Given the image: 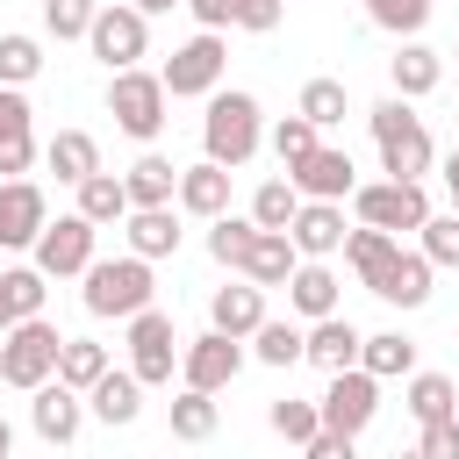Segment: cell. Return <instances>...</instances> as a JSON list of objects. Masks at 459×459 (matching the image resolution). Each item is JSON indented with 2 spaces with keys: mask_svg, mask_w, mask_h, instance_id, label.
<instances>
[{
  "mask_svg": "<svg viewBox=\"0 0 459 459\" xmlns=\"http://www.w3.org/2000/svg\"><path fill=\"white\" fill-rule=\"evenodd\" d=\"M359 366L380 373V380H409V373H416V337H402V330H373V337L359 344Z\"/></svg>",
  "mask_w": 459,
  "mask_h": 459,
  "instance_id": "31",
  "label": "cell"
},
{
  "mask_svg": "<svg viewBox=\"0 0 459 459\" xmlns=\"http://www.w3.org/2000/svg\"><path fill=\"white\" fill-rule=\"evenodd\" d=\"M7 452H14V430H7V416H0V459H7Z\"/></svg>",
  "mask_w": 459,
  "mask_h": 459,
  "instance_id": "53",
  "label": "cell"
},
{
  "mask_svg": "<svg viewBox=\"0 0 459 459\" xmlns=\"http://www.w3.org/2000/svg\"><path fill=\"white\" fill-rule=\"evenodd\" d=\"M230 165H215V158H201V165H179V208L186 215H201V222H215V215H230Z\"/></svg>",
  "mask_w": 459,
  "mask_h": 459,
  "instance_id": "18",
  "label": "cell"
},
{
  "mask_svg": "<svg viewBox=\"0 0 459 459\" xmlns=\"http://www.w3.org/2000/svg\"><path fill=\"white\" fill-rule=\"evenodd\" d=\"M359 344H366V330L351 323V316H316L308 323V366H323V373H344V366H359Z\"/></svg>",
  "mask_w": 459,
  "mask_h": 459,
  "instance_id": "19",
  "label": "cell"
},
{
  "mask_svg": "<svg viewBox=\"0 0 459 459\" xmlns=\"http://www.w3.org/2000/svg\"><path fill=\"white\" fill-rule=\"evenodd\" d=\"M280 14H287V0H244V7H237V29L273 36V29H280Z\"/></svg>",
  "mask_w": 459,
  "mask_h": 459,
  "instance_id": "47",
  "label": "cell"
},
{
  "mask_svg": "<svg viewBox=\"0 0 459 459\" xmlns=\"http://www.w3.org/2000/svg\"><path fill=\"white\" fill-rule=\"evenodd\" d=\"M72 194H79V201H72V208H79V215H86V222H100V230H108V222H122V215H129V186H122V179H115V172H86V179H79V186H72Z\"/></svg>",
  "mask_w": 459,
  "mask_h": 459,
  "instance_id": "30",
  "label": "cell"
},
{
  "mask_svg": "<svg viewBox=\"0 0 459 459\" xmlns=\"http://www.w3.org/2000/svg\"><path fill=\"white\" fill-rule=\"evenodd\" d=\"M179 337H172V316L165 308H136L129 316V373L143 380V387H172V373H179Z\"/></svg>",
  "mask_w": 459,
  "mask_h": 459,
  "instance_id": "8",
  "label": "cell"
},
{
  "mask_svg": "<svg viewBox=\"0 0 459 459\" xmlns=\"http://www.w3.org/2000/svg\"><path fill=\"white\" fill-rule=\"evenodd\" d=\"M129 7H143V14H172V7H186V0H129Z\"/></svg>",
  "mask_w": 459,
  "mask_h": 459,
  "instance_id": "52",
  "label": "cell"
},
{
  "mask_svg": "<svg viewBox=\"0 0 459 459\" xmlns=\"http://www.w3.org/2000/svg\"><path fill=\"white\" fill-rule=\"evenodd\" d=\"M222 72H230V43H222V29H201L165 57V93L172 100H208L222 86Z\"/></svg>",
  "mask_w": 459,
  "mask_h": 459,
  "instance_id": "6",
  "label": "cell"
},
{
  "mask_svg": "<svg viewBox=\"0 0 459 459\" xmlns=\"http://www.w3.org/2000/svg\"><path fill=\"white\" fill-rule=\"evenodd\" d=\"M452 57H459V50H452Z\"/></svg>",
  "mask_w": 459,
  "mask_h": 459,
  "instance_id": "54",
  "label": "cell"
},
{
  "mask_svg": "<svg viewBox=\"0 0 459 459\" xmlns=\"http://www.w3.org/2000/svg\"><path fill=\"white\" fill-rule=\"evenodd\" d=\"M43 222H50V201H43V186L22 172V179H0V251H29L36 237H43Z\"/></svg>",
  "mask_w": 459,
  "mask_h": 459,
  "instance_id": "14",
  "label": "cell"
},
{
  "mask_svg": "<svg viewBox=\"0 0 459 459\" xmlns=\"http://www.w3.org/2000/svg\"><path fill=\"white\" fill-rule=\"evenodd\" d=\"M251 359H258V366H273V373H287V366H301V359H308V330H301V323H273V316H265V323L251 330Z\"/></svg>",
  "mask_w": 459,
  "mask_h": 459,
  "instance_id": "28",
  "label": "cell"
},
{
  "mask_svg": "<svg viewBox=\"0 0 459 459\" xmlns=\"http://www.w3.org/2000/svg\"><path fill=\"white\" fill-rule=\"evenodd\" d=\"M29 423H36V437L43 445H72L79 437V423H86V394L72 387V380H43V387H29Z\"/></svg>",
  "mask_w": 459,
  "mask_h": 459,
  "instance_id": "13",
  "label": "cell"
},
{
  "mask_svg": "<svg viewBox=\"0 0 459 459\" xmlns=\"http://www.w3.org/2000/svg\"><path fill=\"white\" fill-rule=\"evenodd\" d=\"M294 108H301L316 129H337V122H344V79H308Z\"/></svg>",
  "mask_w": 459,
  "mask_h": 459,
  "instance_id": "41",
  "label": "cell"
},
{
  "mask_svg": "<svg viewBox=\"0 0 459 459\" xmlns=\"http://www.w3.org/2000/svg\"><path fill=\"white\" fill-rule=\"evenodd\" d=\"M316 136H323V129H316L301 108H294V115H280V122H273V158H280V172H287V165H301V158L316 151Z\"/></svg>",
  "mask_w": 459,
  "mask_h": 459,
  "instance_id": "39",
  "label": "cell"
},
{
  "mask_svg": "<svg viewBox=\"0 0 459 459\" xmlns=\"http://www.w3.org/2000/svg\"><path fill=\"white\" fill-rule=\"evenodd\" d=\"M165 416H172V437H179V445H208V437H215V394H208V387H186V380H179V394H172Z\"/></svg>",
  "mask_w": 459,
  "mask_h": 459,
  "instance_id": "32",
  "label": "cell"
},
{
  "mask_svg": "<svg viewBox=\"0 0 459 459\" xmlns=\"http://www.w3.org/2000/svg\"><path fill=\"white\" fill-rule=\"evenodd\" d=\"M366 22L387 29V36H416L430 22V0H366Z\"/></svg>",
  "mask_w": 459,
  "mask_h": 459,
  "instance_id": "42",
  "label": "cell"
},
{
  "mask_svg": "<svg viewBox=\"0 0 459 459\" xmlns=\"http://www.w3.org/2000/svg\"><path fill=\"white\" fill-rule=\"evenodd\" d=\"M387 79H394V93H402V100H423V93H437L445 57H437L430 43H416V36H402V43H394V57H387Z\"/></svg>",
  "mask_w": 459,
  "mask_h": 459,
  "instance_id": "20",
  "label": "cell"
},
{
  "mask_svg": "<svg viewBox=\"0 0 459 459\" xmlns=\"http://www.w3.org/2000/svg\"><path fill=\"white\" fill-rule=\"evenodd\" d=\"M373 416H380V373H366V366L330 373V387H323V423L344 430V437H359Z\"/></svg>",
  "mask_w": 459,
  "mask_h": 459,
  "instance_id": "12",
  "label": "cell"
},
{
  "mask_svg": "<svg viewBox=\"0 0 459 459\" xmlns=\"http://www.w3.org/2000/svg\"><path fill=\"white\" fill-rule=\"evenodd\" d=\"M366 122H373V143H380V172H387V179H423V172H430L437 143H430L423 115H409L402 93H387L380 108H366Z\"/></svg>",
  "mask_w": 459,
  "mask_h": 459,
  "instance_id": "2",
  "label": "cell"
},
{
  "mask_svg": "<svg viewBox=\"0 0 459 459\" xmlns=\"http://www.w3.org/2000/svg\"><path fill=\"white\" fill-rule=\"evenodd\" d=\"M416 452H423V459H459V416H437V423H423Z\"/></svg>",
  "mask_w": 459,
  "mask_h": 459,
  "instance_id": "46",
  "label": "cell"
},
{
  "mask_svg": "<svg viewBox=\"0 0 459 459\" xmlns=\"http://www.w3.org/2000/svg\"><path fill=\"white\" fill-rule=\"evenodd\" d=\"M208 323L230 330V337H251V330L265 323V287H258V280H230V287H215V294H208Z\"/></svg>",
  "mask_w": 459,
  "mask_h": 459,
  "instance_id": "22",
  "label": "cell"
},
{
  "mask_svg": "<svg viewBox=\"0 0 459 459\" xmlns=\"http://www.w3.org/2000/svg\"><path fill=\"white\" fill-rule=\"evenodd\" d=\"M294 208H301V186H294V179H265V186L251 194V222H258V230H287Z\"/></svg>",
  "mask_w": 459,
  "mask_h": 459,
  "instance_id": "36",
  "label": "cell"
},
{
  "mask_svg": "<svg viewBox=\"0 0 459 459\" xmlns=\"http://www.w3.org/2000/svg\"><path fill=\"white\" fill-rule=\"evenodd\" d=\"M265 423H273L287 445H301V452H308V437L323 430V402H294V394H287V402H273V409H265Z\"/></svg>",
  "mask_w": 459,
  "mask_h": 459,
  "instance_id": "38",
  "label": "cell"
},
{
  "mask_svg": "<svg viewBox=\"0 0 459 459\" xmlns=\"http://www.w3.org/2000/svg\"><path fill=\"white\" fill-rule=\"evenodd\" d=\"M57 344H65V337H57L50 316H22L14 330H0V380L22 387V394L43 387V380L57 373Z\"/></svg>",
  "mask_w": 459,
  "mask_h": 459,
  "instance_id": "5",
  "label": "cell"
},
{
  "mask_svg": "<svg viewBox=\"0 0 459 459\" xmlns=\"http://www.w3.org/2000/svg\"><path fill=\"white\" fill-rule=\"evenodd\" d=\"M416 237H423V258H430V265H459V208H452V215H430Z\"/></svg>",
  "mask_w": 459,
  "mask_h": 459,
  "instance_id": "44",
  "label": "cell"
},
{
  "mask_svg": "<svg viewBox=\"0 0 459 459\" xmlns=\"http://www.w3.org/2000/svg\"><path fill=\"white\" fill-rule=\"evenodd\" d=\"M258 143H265V122H258V100L244 93V86H215L208 93V115H201V151L215 158V165H251L258 158Z\"/></svg>",
  "mask_w": 459,
  "mask_h": 459,
  "instance_id": "1",
  "label": "cell"
},
{
  "mask_svg": "<svg viewBox=\"0 0 459 459\" xmlns=\"http://www.w3.org/2000/svg\"><path fill=\"white\" fill-rule=\"evenodd\" d=\"M287 308L308 316V323L337 308V273H330V258H301V265H294V280H287Z\"/></svg>",
  "mask_w": 459,
  "mask_h": 459,
  "instance_id": "26",
  "label": "cell"
},
{
  "mask_svg": "<svg viewBox=\"0 0 459 459\" xmlns=\"http://www.w3.org/2000/svg\"><path fill=\"white\" fill-rule=\"evenodd\" d=\"M14 136H36V108H29L22 86L0 79V143H14Z\"/></svg>",
  "mask_w": 459,
  "mask_h": 459,
  "instance_id": "45",
  "label": "cell"
},
{
  "mask_svg": "<svg viewBox=\"0 0 459 459\" xmlns=\"http://www.w3.org/2000/svg\"><path fill=\"white\" fill-rule=\"evenodd\" d=\"M294 265H301V244H294L287 230H258L237 273H244V280H258V287H287V280H294Z\"/></svg>",
  "mask_w": 459,
  "mask_h": 459,
  "instance_id": "21",
  "label": "cell"
},
{
  "mask_svg": "<svg viewBox=\"0 0 459 459\" xmlns=\"http://www.w3.org/2000/svg\"><path fill=\"white\" fill-rule=\"evenodd\" d=\"M36 165V136H14V143H0V179H22Z\"/></svg>",
  "mask_w": 459,
  "mask_h": 459,
  "instance_id": "49",
  "label": "cell"
},
{
  "mask_svg": "<svg viewBox=\"0 0 459 459\" xmlns=\"http://www.w3.org/2000/svg\"><path fill=\"white\" fill-rule=\"evenodd\" d=\"M186 7H194L201 29H237V7H244V0H186Z\"/></svg>",
  "mask_w": 459,
  "mask_h": 459,
  "instance_id": "50",
  "label": "cell"
},
{
  "mask_svg": "<svg viewBox=\"0 0 459 459\" xmlns=\"http://www.w3.org/2000/svg\"><path fill=\"white\" fill-rule=\"evenodd\" d=\"M445 186H452V208H459V151L445 158Z\"/></svg>",
  "mask_w": 459,
  "mask_h": 459,
  "instance_id": "51",
  "label": "cell"
},
{
  "mask_svg": "<svg viewBox=\"0 0 459 459\" xmlns=\"http://www.w3.org/2000/svg\"><path fill=\"white\" fill-rule=\"evenodd\" d=\"M86 409H93L108 430H122V423H136V416H143V380H136L129 366H122V373L108 366V373L86 387Z\"/></svg>",
  "mask_w": 459,
  "mask_h": 459,
  "instance_id": "23",
  "label": "cell"
},
{
  "mask_svg": "<svg viewBox=\"0 0 459 459\" xmlns=\"http://www.w3.org/2000/svg\"><path fill=\"white\" fill-rule=\"evenodd\" d=\"M394 244H402L394 230H373V222H359V230H344V265H351L359 280H373V273L394 258Z\"/></svg>",
  "mask_w": 459,
  "mask_h": 459,
  "instance_id": "33",
  "label": "cell"
},
{
  "mask_svg": "<svg viewBox=\"0 0 459 459\" xmlns=\"http://www.w3.org/2000/svg\"><path fill=\"white\" fill-rule=\"evenodd\" d=\"M43 165H50L65 186H79L86 172H100V143H93L86 129H57V136L43 143Z\"/></svg>",
  "mask_w": 459,
  "mask_h": 459,
  "instance_id": "27",
  "label": "cell"
},
{
  "mask_svg": "<svg viewBox=\"0 0 459 459\" xmlns=\"http://www.w3.org/2000/svg\"><path fill=\"white\" fill-rule=\"evenodd\" d=\"M100 373H108V344H93V337H65V344H57V380H72V387L86 394Z\"/></svg>",
  "mask_w": 459,
  "mask_h": 459,
  "instance_id": "35",
  "label": "cell"
},
{
  "mask_svg": "<svg viewBox=\"0 0 459 459\" xmlns=\"http://www.w3.org/2000/svg\"><path fill=\"white\" fill-rule=\"evenodd\" d=\"M287 237L301 244V258H337L344 251V201H301Z\"/></svg>",
  "mask_w": 459,
  "mask_h": 459,
  "instance_id": "17",
  "label": "cell"
},
{
  "mask_svg": "<svg viewBox=\"0 0 459 459\" xmlns=\"http://www.w3.org/2000/svg\"><path fill=\"white\" fill-rule=\"evenodd\" d=\"M251 237H258V222L251 215H215V230H208V258L215 265H244V251H251Z\"/></svg>",
  "mask_w": 459,
  "mask_h": 459,
  "instance_id": "37",
  "label": "cell"
},
{
  "mask_svg": "<svg viewBox=\"0 0 459 459\" xmlns=\"http://www.w3.org/2000/svg\"><path fill=\"white\" fill-rule=\"evenodd\" d=\"M43 280H50L43 265H14V273H0V330H14L22 316H43V294H50Z\"/></svg>",
  "mask_w": 459,
  "mask_h": 459,
  "instance_id": "29",
  "label": "cell"
},
{
  "mask_svg": "<svg viewBox=\"0 0 459 459\" xmlns=\"http://www.w3.org/2000/svg\"><path fill=\"white\" fill-rule=\"evenodd\" d=\"M86 287H79V301H86V316H115V323H129L136 308H151V258L143 251H122V258H93L86 273H79Z\"/></svg>",
  "mask_w": 459,
  "mask_h": 459,
  "instance_id": "3",
  "label": "cell"
},
{
  "mask_svg": "<svg viewBox=\"0 0 459 459\" xmlns=\"http://www.w3.org/2000/svg\"><path fill=\"white\" fill-rule=\"evenodd\" d=\"M430 273H437V265L423 258V244H416V251H402V244H394V258H387L366 287H373L380 301H394V308H423V301H430Z\"/></svg>",
  "mask_w": 459,
  "mask_h": 459,
  "instance_id": "16",
  "label": "cell"
},
{
  "mask_svg": "<svg viewBox=\"0 0 459 459\" xmlns=\"http://www.w3.org/2000/svg\"><path fill=\"white\" fill-rule=\"evenodd\" d=\"M93 14H100V0H43V29H50L57 43L86 36V29H93Z\"/></svg>",
  "mask_w": 459,
  "mask_h": 459,
  "instance_id": "43",
  "label": "cell"
},
{
  "mask_svg": "<svg viewBox=\"0 0 459 459\" xmlns=\"http://www.w3.org/2000/svg\"><path fill=\"white\" fill-rule=\"evenodd\" d=\"M93 237H100V222H86V215L72 208V215L43 222V237H36L29 251H36V265H43L50 280H72V273H86V265H93Z\"/></svg>",
  "mask_w": 459,
  "mask_h": 459,
  "instance_id": "10",
  "label": "cell"
},
{
  "mask_svg": "<svg viewBox=\"0 0 459 459\" xmlns=\"http://www.w3.org/2000/svg\"><path fill=\"white\" fill-rule=\"evenodd\" d=\"M351 215L402 237V230L430 222V194H423V179H373V186H351Z\"/></svg>",
  "mask_w": 459,
  "mask_h": 459,
  "instance_id": "7",
  "label": "cell"
},
{
  "mask_svg": "<svg viewBox=\"0 0 459 459\" xmlns=\"http://www.w3.org/2000/svg\"><path fill=\"white\" fill-rule=\"evenodd\" d=\"M351 452H359V437H344V430H330V423L308 437V459H351Z\"/></svg>",
  "mask_w": 459,
  "mask_h": 459,
  "instance_id": "48",
  "label": "cell"
},
{
  "mask_svg": "<svg viewBox=\"0 0 459 459\" xmlns=\"http://www.w3.org/2000/svg\"><path fill=\"white\" fill-rule=\"evenodd\" d=\"M122 186H129V208H165V201H179V165L158 158V151H143L122 172Z\"/></svg>",
  "mask_w": 459,
  "mask_h": 459,
  "instance_id": "24",
  "label": "cell"
},
{
  "mask_svg": "<svg viewBox=\"0 0 459 459\" xmlns=\"http://www.w3.org/2000/svg\"><path fill=\"white\" fill-rule=\"evenodd\" d=\"M409 416L416 423H437V416H459V387L445 380V373H409Z\"/></svg>",
  "mask_w": 459,
  "mask_h": 459,
  "instance_id": "34",
  "label": "cell"
},
{
  "mask_svg": "<svg viewBox=\"0 0 459 459\" xmlns=\"http://www.w3.org/2000/svg\"><path fill=\"white\" fill-rule=\"evenodd\" d=\"M287 179L301 186V201H351V186H359V165H351V151H330V143H316L301 165H287Z\"/></svg>",
  "mask_w": 459,
  "mask_h": 459,
  "instance_id": "15",
  "label": "cell"
},
{
  "mask_svg": "<svg viewBox=\"0 0 459 459\" xmlns=\"http://www.w3.org/2000/svg\"><path fill=\"white\" fill-rule=\"evenodd\" d=\"M165 108H172V93H165V72H143V65H122V72H108V115H115V129H122V136L151 143V136L165 129Z\"/></svg>",
  "mask_w": 459,
  "mask_h": 459,
  "instance_id": "4",
  "label": "cell"
},
{
  "mask_svg": "<svg viewBox=\"0 0 459 459\" xmlns=\"http://www.w3.org/2000/svg\"><path fill=\"white\" fill-rule=\"evenodd\" d=\"M143 43H151V14H143V7H122V0H100V14H93V29H86V50H93L108 72H122V65L143 57Z\"/></svg>",
  "mask_w": 459,
  "mask_h": 459,
  "instance_id": "9",
  "label": "cell"
},
{
  "mask_svg": "<svg viewBox=\"0 0 459 459\" xmlns=\"http://www.w3.org/2000/svg\"><path fill=\"white\" fill-rule=\"evenodd\" d=\"M237 373H244V337H230V330H215V323H208V330H201V337L179 351V380H186V387L222 394Z\"/></svg>",
  "mask_w": 459,
  "mask_h": 459,
  "instance_id": "11",
  "label": "cell"
},
{
  "mask_svg": "<svg viewBox=\"0 0 459 459\" xmlns=\"http://www.w3.org/2000/svg\"><path fill=\"white\" fill-rule=\"evenodd\" d=\"M122 237H129V251H143V258H172V251H179V215H172V201H165V208H129V215H122Z\"/></svg>",
  "mask_w": 459,
  "mask_h": 459,
  "instance_id": "25",
  "label": "cell"
},
{
  "mask_svg": "<svg viewBox=\"0 0 459 459\" xmlns=\"http://www.w3.org/2000/svg\"><path fill=\"white\" fill-rule=\"evenodd\" d=\"M36 72H43V43L22 36V29H7V36H0V79H7V86H29Z\"/></svg>",
  "mask_w": 459,
  "mask_h": 459,
  "instance_id": "40",
  "label": "cell"
}]
</instances>
